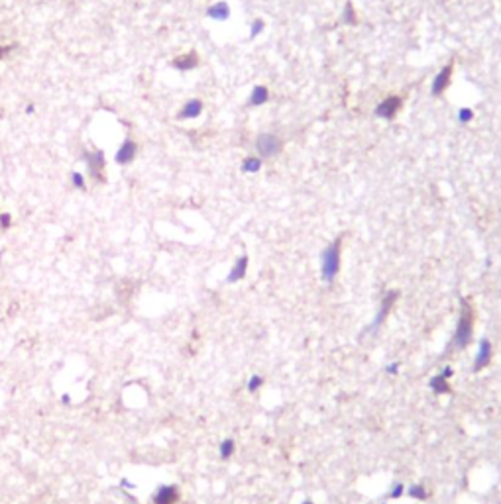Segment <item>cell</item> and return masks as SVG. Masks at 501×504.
Returning a JSON list of instances; mask_svg holds the SVG:
<instances>
[{
  "label": "cell",
  "mask_w": 501,
  "mask_h": 504,
  "mask_svg": "<svg viewBox=\"0 0 501 504\" xmlns=\"http://www.w3.org/2000/svg\"><path fill=\"white\" fill-rule=\"evenodd\" d=\"M450 377H452V369L450 367H444L438 375H434L433 379L429 381V386L436 396L442 395H450Z\"/></svg>",
  "instance_id": "obj_10"
},
{
  "label": "cell",
  "mask_w": 501,
  "mask_h": 504,
  "mask_svg": "<svg viewBox=\"0 0 501 504\" xmlns=\"http://www.w3.org/2000/svg\"><path fill=\"white\" fill-rule=\"evenodd\" d=\"M452 73H454V61H450L448 65H444L436 73V77L433 79V85H431L433 96H442L444 90H448L450 83H452Z\"/></svg>",
  "instance_id": "obj_7"
},
{
  "label": "cell",
  "mask_w": 501,
  "mask_h": 504,
  "mask_svg": "<svg viewBox=\"0 0 501 504\" xmlns=\"http://www.w3.org/2000/svg\"><path fill=\"white\" fill-rule=\"evenodd\" d=\"M405 491H407V487H405L403 482H395L389 491V498H401V496L405 494Z\"/></svg>",
  "instance_id": "obj_24"
},
{
  "label": "cell",
  "mask_w": 501,
  "mask_h": 504,
  "mask_svg": "<svg viewBox=\"0 0 501 504\" xmlns=\"http://www.w3.org/2000/svg\"><path fill=\"white\" fill-rule=\"evenodd\" d=\"M474 336V312L468 300H462V308H460V316H458V324L454 329V338H452V347L458 351L466 350L472 341Z\"/></svg>",
  "instance_id": "obj_2"
},
{
  "label": "cell",
  "mask_w": 501,
  "mask_h": 504,
  "mask_svg": "<svg viewBox=\"0 0 501 504\" xmlns=\"http://www.w3.org/2000/svg\"><path fill=\"white\" fill-rule=\"evenodd\" d=\"M397 298H399V290H387V293L383 295L381 302H379L378 312H376V316H374V322L367 326V332H369V334H376V332L383 326V322H385V318L389 316L391 308L395 306Z\"/></svg>",
  "instance_id": "obj_5"
},
{
  "label": "cell",
  "mask_w": 501,
  "mask_h": 504,
  "mask_svg": "<svg viewBox=\"0 0 501 504\" xmlns=\"http://www.w3.org/2000/svg\"><path fill=\"white\" fill-rule=\"evenodd\" d=\"M262 386H264V377H259V375H252V377H250V381L246 383V391H248L250 395H256Z\"/></svg>",
  "instance_id": "obj_21"
},
{
  "label": "cell",
  "mask_w": 501,
  "mask_h": 504,
  "mask_svg": "<svg viewBox=\"0 0 501 504\" xmlns=\"http://www.w3.org/2000/svg\"><path fill=\"white\" fill-rule=\"evenodd\" d=\"M179 487L177 484H161L154 493V504H177L179 502Z\"/></svg>",
  "instance_id": "obj_11"
},
{
  "label": "cell",
  "mask_w": 501,
  "mask_h": 504,
  "mask_svg": "<svg viewBox=\"0 0 501 504\" xmlns=\"http://www.w3.org/2000/svg\"><path fill=\"white\" fill-rule=\"evenodd\" d=\"M399 371H401V363H397V361L389 363V365L385 367V373H387V375H397Z\"/></svg>",
  "instance_id": "obj_27"
},
{
  "label": "cell",
  "mask_w": 501,
  "mask_h": 504,
  "mask_svg": "<svg viewBox=\"0 0 501 504\" xmlns=\"http://www.w3.org/2000/svg\"><path fill=\"white\" fill-rule=\"evenodd\" d=\"M207 16L211 18V20H216V22H226L228 18H230V6L220 0V2H214L212 6L207 8Z\"/></svg>",
  "instance_id": "obj_15"
},
{
  "label": "cell",
  "mask_w": 501,
  "mask_h": 504,
  "mask_svg": "<svg viewBox=\"0 0 501 504\" xmlns=\"http://www.w3.org/2000/svg\"><path fill=\"white\" fill-rule=\"evenodd\" d=\"M33 110H35L33 108V104H28V106H26V114H33Z\"/></svg>",
  "instance_id": "obj_31"
},
{
  "label": "cell",
  "mask_w": 501,
  "mask_h": 504,
  "mask_svg": "<svg viewBox=\"0 0 501 504\" xmlns=\"http://www.w3.org/2000/svg\"><path fill=\"white\" fill-rule=\"evenodd\" d=\"M458 120L462 122V124H468V122H472V120H474V110L468 108V106L460 108V110H458Z\"/></svg>",
  "instance_id": "obj_23"
},
{
  "label": "cell",
  "mask_w": 501,
  "mask_h": 504,
  "mask_svg": "<svg viewBox=\"0 0 501 504\" xmlns=\"http://www.w3.org/2000/svg\"><path fill=\"white\" fill-rule=\"evenodd\" d=\"M61 402H63V404H69V402H71V396L63 395V396H61Z\"/></svg>",
  "instance_id": "obj_30"
},
{
  "label": "cell",
  "mask_w": 501,
  "mask_h": 504,
  "mask_svg": "<svg viewBox=\"0 0 501 504\" xmlns=\"http://www.w3.org/2000/svg\"><path fill=\"white\" fill-rule=\"evenodd\" d=\"M256 151L257 157L262 159H271L283 151V142L275 133H259L256 140Z\"/></svg>",
  "instance_id": "obj_4"
},
{
  "label": "cell",
  "mask_w": 501,
  "mask_h": 504,
  "mask_svg": "<svg viewBox=\"0 0 501 504\" xmlns=\"http://www.w3.org/2000/svg\"><path fill=\"white\" fill-rule=\"evenodd\" d=\"M171 67L177 69L181 73H187V71H193L199 67V53L197 51H187L183 55H177L173 61H171Z\"/></svg>",
  "instance_id": "obj_13"
},
{
  "label": "cell",
  "mask_w": 501,
  "mask_h": 504,
  "mask_svg": "<svg viewBox=\"0 0 501 504\" xmlns=\"http://www.w3.org/2000/svg\"><path fill=\"white\" fill-rule=\"evenodd\" d=\"M401 106H403V100L399 96H387L376 106V116L383 118V120H393L397 116V112L401 110Z\"/></svg>",
  "instance_id": "obj_9"
},
{
  "label": "cell",
  "mask_w": 501,
  "mask_h": 504,
  "mask_svg": "<svg viewBox=\"0 0 501 504\" xmlns=\"http://www.w3.org/2000/svg\"><path fill=\"white\" fill-rule=\"evenodd\" d=\"M10 49H12V45H2V47H0V61H2V59H4V55L8 53V51H10Z\"/></svg>",
  "instance_id": "obj_28"
},
{
  "label": "cell",
  "mask_w": 501,
  "mask_h": 504,
  "mask_svg": "<svg viewBox=\"0 0 501 504\" xmlns=\"http://www.w3.org/2000/svg\"><path fill=\"white\" fill-rule=\"evenodd\" d=\"M264 30V20H254L252 24V33H250V37H256L257 33Z\"/></svg>",
  "instance_id": "obj_26"
},
{
  "label": "cell",
  "mask_w": 501,
  "mask_h": 504,
  "mask_svg": "<svg viewBox=\"0 0 501 504\" xmlns=\"http://www.w3.org/2000/svg\"><path fill=\"white\" fill-rule=\"evenodd\" d=\"M340 253H342V240L336 238L330 241L321 253V279L324 283H334L340 273Z\"/></svg>",
  "instance_id": "obj_1"
},
{
  "label": "cell",
  "mask_w": 501,
  "mask_h": 504,
  "mask_svg": "<svg viewBox=\"0 0 501 504\" xmlns=\"http://www.w3.org/2000/svg\"><path fill=\"white\" fill-rule=\"evenodd\" d=\"M12 214H8V212H2L0 214V230H10L12 228Z\"/></svg>",
  "instance_id": "obj_25"
},
{
  "label": "cell",
  "mask_w": 501,
  "mask_h": 504,
  "mask_svg": "<svg viewBox=\"0 0 501 504\" xmlns=\"http://www.w3.org/2000/svg\"><path fill=\"white\" fill-rule=\"evenodd\" d=\"M120 487H122V489H134V482H130L128 479H122V481H120Z\"/></svg>",
  "instance_id": "obj_29"
},
{
  "label": "cell",
  "mask_w": 501,
  "mask_h": 504,
  "mask_svg": "<svg viewBox=\"0 0 501 504\" xmlns=\"http://www.w3.org/2000/svg\"><path fill=\"white\" fill-rule=\"evenodd\" d=\"M83 161L87 165V173L95 183L106 181V155L102 149H83Z\"/></svg>",
  "instance_id": "obj_3"
},
{
  "label": "cell",
  "mask_w": 501,
  "mask_h": 504,
  "mask_svg": "<svg viewBox=\"0 0 501 504\" xmlns=\"http://www.w3.org/2000/svg\"><path fill=\"white\" fill-rule=\"evenodd\" d=\"M303 504H314V502H311V500H305Z\"/></svg>",
  "instance_id": "obj_32"
},
{
  "label": "cell",
  "mask_w": 501,
  "mask_h": 504,
  "mask_svg": "<svg viewBox=\"0 0 501 504\" xmlns=\"http://www.w3.org/2000/svg\"><path fill=\"white\" fill-rule=\"evenodd\" d=\"M405 493L409 494L411 498H417V500H426V498L431 496V494H429V491L424 489L423 484H411V487H409V489H407Z\"/></svg>",
  "instance_id": "obj_20"
},
{
  "label": "cell",
  "mask_w": 501,
  "mask_h": 504,
  "mask_svg": "<svg viewBox=\"0 0 501 504\" xmlns=\"http://www.w3.org/2000/svg\"><path fill=\"white\" fill-rule=\"evenodd\" d=\"M267 100H269V90H267V87L257 85V87H254V90H252V94H250V99H248V104H250V106H264Z\"/></svg>",
  "instance_id": "obj_16"
},
{
  "label": "cell",
  "mask_w": 501,
  "mask_h": 504,
  "mask_svg": "<svg viewBox=\"0 0 501 504\" xmlns=\"http://www.w3.org/2000/svg\"><path fill=\"white\" fill-rule=\"evenodd\" d=\"M234 451H236V441L232 438L224 439V441H220V445H218V457L222 461H228L234 455Z\"/></svg>",
  "instance_id": "obj_17"
},
{
  "label": "cell",
  "mask_w": 501,
  "mask_h": 504,
  "mask_svg": "<svg viewBox=\"0 0 501 504\" xmlns=\"http://www.w3.org/2000/svg\"><path fill=\"white\" fill-rule=\"evenodd\" d=\"M138 151H140V145L138 142L134 140L132 135H126L124 138L122 145L116 149V153H114V163L120 165V167H126V165H130L138 157Z\"/></svg>",
  "instance_id": "obj_6"
},
{
  "label": "cell",
  "mask_w": 501,
  "mask_h": 504,
  "mask_svg": "<svg viewBox=\"0 0 501 504\" xmlns=\"http://www.w3.org/2000/svg\"><path fill=\"white\" fill-rule=\"evenodd\" d=\"M202 110H205V104H202V100L200 99H191L187 100L177 112V120H195V118H199L200 114H202Z\"/></svg>",
  "instance_id": "obj_12"
},
{
  "label": "cell",
  "mask_w": 501,
  "mask_h": 504,
  "mask_svg": "<svg viewBox=\"0 0 501 504\" xmlns=\"http://www.w3.org/2000/svg\"><path fill=\"white\" fill-rule=\"evenodd\" d=\"M248 263H250L248 255L238 257V259H236V263L232 265V269H230L228 277H226V283H230V285H234V283H240V281L246 277V273H248Z\"/></svg>",
  "instance_id": "obj_14"
},
{
  "label": "cell",
  "mask_w": 501,
  "mask_h": 504,
  "mask_svg": "<svg viewBox=\"0 0 501 504\" xmlns=\"http://www.w3.org/2000/svg\"><path fill=\"white\" fill-rule=\"evenodd\" d=\"M342 22L346 26H356L358 24V16H356V8H354V4L348 0L344 4V12H342Z\"/></svg>",
  "instance_id": "obj_19"
},
{
  "label": "cell",
  "mask_w": 501,
  "mask_h": 504,
  "mask_svg": "<svg viewBox=\"0 0 501 504\" xmlns=\"http://www.w3.org/2000/svg\"><path fill=\"white\" fill-rule=\"evenodd\" d=\"M69 179H71V185L75 186V188H79V190H85V188H87V181H85V175H83V173L73 171V173L69 175Z\"/></svg>",
  "instance_id": "obj_22"
},
{
  "label": "cell",
  "mask_w": 501,
  "mask_h": 504,
  "mask_svg": "<svg viewBox=\"0 0 501 504\" xmlns=\"http://www.w3.org/2000/svg\"><path fill=\"white\" fill-rule=\"evenodd\" d=\"M262 169V157L257 155H248L242 161V171L244 173H257Z\"/></svg>",
  "instance_id": "obj_18"
},
{
  "label": "cell",
  "mask_w": 501,
  "mask_h": 504,
  "mask_svg": "<svg viewBox=\"0 0 501 504\" xmlns=\"http://www.w3.org/2000/svg\"><path fill=\"white\" fill-rule=\"evenodd\" d=\"M491 357H493V345H491V341L488 338H481L478 351H476V357H474V363H472V371L474 373L484 371L491 363Z\"/></svg>",
  "instance_id": "obj_8"
}]
</instances>
